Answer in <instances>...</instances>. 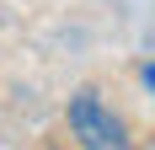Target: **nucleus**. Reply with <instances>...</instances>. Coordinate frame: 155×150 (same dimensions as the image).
Here are the masks:
<instances>
[{"mask_svg": "<svg viewBox=\"0 0 155 150\" xmlns=\"http://www.w3.org/2000/svg\"><path fill=\"white\" fill-rule=\"evenodd\" d=\"M64 118H70V134L80 139V150H134V145H128V129H123V118H118V113H112V107L102 102L91 86L70 97Z\"/></svg>", "mask_w": 155, "mask_h": 150, "instance_id": "obj_1", "label": "nucleus"}, {"mask_svg": "<svg viewBox=\"0 0 155 150\" xmlns=\"http://www.w3.org/2000/svg\"><path fill=\"white\" fill-rule=\"evenodd\" d=\"M144 86H150V91H155V59H150V64H144Z\"/></svg>", "mask_w": 155, "mask_h": 150, "instance_id": "obj_2", "label": "nucleus"}]
</instances>
